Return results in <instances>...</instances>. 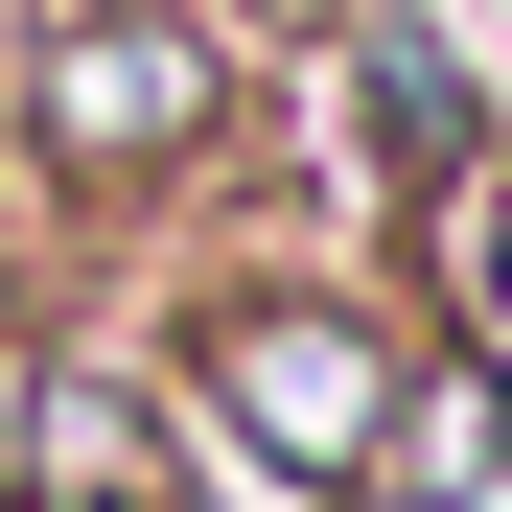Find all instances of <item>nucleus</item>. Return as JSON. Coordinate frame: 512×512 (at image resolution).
Here are the masks:
<instances>
[{"label":"nucleus","instance_id":"nucleus-3","mask_svg":"<svg viewBox=\"0 0 512 512\" xmlns=\"http://www.w3.org/2000/svg\"><path fill=\"white\" fill-rule=\"evenodd\" d=\"M396 303H419V350H466L512 396V140H466L443 187L396 210Z\"/></svg>","mask_w":512,"mask_h":512},{"label":"nucleus","instance_id":"nucleus-5","mask_svg":"<svg viewBox=\"0 0 512 512\" xmlns=\"http://www.w3.org/2000/svg\"><path fill=\"white\" fill-rule=\"evenodd\" d=\"M24 233H47V210H24V140H0V256H24Z\"/></svg>","mask_w":512,"mask_h":512},{"label":"nucleus","instance_id":"nucleus-4","mask_svg":"<svg viewBox=\"0 0 512 512\" xmlns=\"http://www.w3.org/2000/svg\"><path fill=\"white\" fill-rule=\"evenodd\" d=\"M489 489H512V396L466 350H419L396 373V443H373V512H489Z\"/></svg>","mask_w":512,"mask_h":512},{"label":"nucleus","instance_id":"nucleus-1","mask_svg":"<svg viewBox=\"0 0 512 512\" xmlns=\"http://www.w3.org/2000/svg\"><path fill=\"white\" fill-rule=\"evenodd\" d=\"M419 373V303L350 256H233V280L163 326V396H187V512H373Z\"/></svg>","mask_w":512,"mask_h":512},{"label":"nucleus","instance_id":"nucleus-2","mask_svg":"<svg viewBox=\"0 0 512 512\" xmlns=\"http://www.w3.org/2000/svg\"><path fill=\"white\" fill-rule=\"evenodd\" d=\"M0 140L47 233H163L256 140V0H24L0 24Z\"/></svg>","mask_w":512,"mask_h":512}]
</instances>
